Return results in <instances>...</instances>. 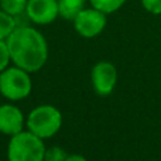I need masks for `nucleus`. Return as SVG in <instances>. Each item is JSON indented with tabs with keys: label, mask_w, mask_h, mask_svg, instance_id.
I'll list each match as a JSON object with an SVG mask.
<instances>
[{
	"label": "nucleus",
	"mask_w": 161,
	"mask_h": 161,
	"mask_svg": "<svg viewBox=\"0 0 161 161\" xmlns=\"http://www.w3.org/2000/svg\"><path fill=\"white\" fill-rule=\"evenodd\" d=\"M92 85L97 95L108 96L113 92L117 82V69L108 61H100L92 69Z\"/></svg>",
	"instance_id": "423d86ee"
},
{
	"label": "nucleus",
	"mask_w": 161,
	"mask_h": 161,
	"mask_svg": "<svg viewBox=\"0 0 161 161\" xmlns=\"http://www.w3.org/2000/svg\"><path fill=\"white\" fill-rule=\"evenodd\" d=\"M17 28L14 16L0 10V40H7L8 36Z\"/></svg>",
	"instance_id": "9d476101"
},
{
	"label": "nucleus",
	"mask_w": 161,
	"mask_h": 161,
	"mask_svg": "<svg viewBox=\"0 0 161 161\" xmlns=\"http://www.w3.org/2000/svg\"><path fill=\"white\" fill-rule=\"evenodd\" d=\"M10 59L16 67L36 72L41 69L48 58V47L45 38L31 27H17L6 40Z\"/></svg>",
	"instance_id": "f257e3e1"
},
{
	"label": "nucleus",
	"mask_w": 161,
	"mask_h": 161,
	"mask_svg": "<svg viewBox=\"0 0 161 161\" xmlns=\"http://www.w3.org/2000/svg\"><path fill=\"white\" fill-rule=\"evenodd\" d=\"M74 27L76 33L85 38L99 36L106 27V14L97 8H83L74 19Z\"/></svg>",
	"instance_id": "39448f33"
},
{
	"label": "nucleus",
	"mask_w": 161,
	"mask_h": 161,
	"mask_svg": "<svg viewBox=\"0 0 161 161\" xmlns=\"http://www.w3.org/2000/svg\"><path fill=\"white\" fill-rule=\"evenodd\" d=\"M31 78L19 67L6 68L0 72V93L10 100L24 99L31 92Z\"/></svg>",
	"instance_id": "20e7f679"
},
{
	"label": "nucleus",
	"mask_w": 161,
	"mask_h": 161,
	"mask_svg": "<svg viewBox=\"0 0 161 161\" xmlns=\"http://www.w3.org/2000/svg\"><path fill=\"white\" fill-rule=\"evenodd\" d=\"M24 126V116L21 110L13 105H2L0 106V131L7 136L23 131Z\"/></svg>",
	"instance_id": "6e6552de"
},
{
	"label": "nucleus",
	"mask_w": 161,
	"mask_h": 161,
	"mask_svg": "<svg viewBox=\"0 0 161 161\" xmlns=\"http://www.w3.org/2000/svg\"><path fill=\"white\" fill-rule=\"evenodd\" d=\"M85 8V0H58V13L67 20H72Z\"/></svg>",
	"instance_id": "1a4fd4ad"
},
{
	"label": "nucleus",
	"mask_w": 161,
	"mask_h": 161,
	"mask_svg": "<svg viewBox=\"0 0 161 161\" xmlns=\"http://www.w3.org/2000/svg\"><path fill=\"white\" fill-rule=\"evenodd\" d=\"M10 61V53L6 40H0V72L7 68V64Z\"/></svg>",
	"instance_id": "4468645a"
},
{
	"label": "nucleus",
	"mask_w": 161,
	"mask_h": 161,
	"mask_svg": "<svg viewBox=\"0 0 161 161\" xmlns=\"http://www.w3.org/2000/svg\"><path fill=\"white\" fill-rule=\"evenodd\" d=\"M67 154L62 148L59 147H51V148H45V154H44V161H65Z\"/></svg>",
	"instance_id": "ddd939ff"
},
{
	"label": "nucleus",
	"mask_w": 161,
	"mask_h": 161,
	"mask_svg": "<svg viewBox=\"0 0 161 161\" xmlns=\"http://www.w3.org/2000/svg\"><path fill=\"white\" fill-rule=\"evenodd\" d=\"M142 4L148 13L161 14V0H142Z\"/></svg>",
	"instance_id": "2eb2a0df"
},
{
	"label": "nucleus",
	"mask_w": 161,
	"mask_h": 161,
	"mask_svg": "<svg viewBox=\"0 0 161 161\" xmlns=\"http://www.w3.org/2000/svg\"><path fill=\"white\" fill-rule=\"evenodd\" d=\"M45 147L42 139L31 131H20L8 143V161H44Z\"/></svg>",
	"instance_id": "f03ea898"
},
{
	"label": "nucleus",
	"mask_w": 161,
	"mask_h": 161,
	"mask_svg": "<svg viewBox=\"0 0 161 161\" xmlns=\"http://www.w3.org/2000/svg\"><path fill=\"white\" fill-rule=\"evenodd\" d=\"M62 125L61 112L51 105L37 106L27 117L28 131L40 139H48L58 133Z\"/></svg>",
	"instance_id": "7ed1b4c3"
},
{
	"label": "nucleus",
	"mask_w": 161,
	"mask_h": 161,
	"mask_svg": "<svg viewBox=\"0 0 161 161\" xmlns=\"http://www.w3.org/2000/svg\"><path fill=\"white\" fill-rule=\"evenodd\" d=\"M27 3L28 0H0L2 10L11 16H19L24 13L27 8Z\"/></svg>",
	"instance_id": "9b49d317"
},
{
	"label": "nucleus",
	"mask_w": 161,
	"mask_h": 161,
	"mask_svg": "<svg viewBox=\"0 0 161 161\" xmlns=\"http://www.w3.org/2000/svg\"><path fill=\"white\" fill-rule=\"evenodd\" d=\"M125 2L126 0H91V4L92 7L103 11L105 14H109L119 10L125 4Z\"/></svg>",
	"instance_id": "f8f14e48"
},
{
	"label": "nucleus",
	"mask_w": 161,
	"mask_h": 161,
	"mask_svg": "<svg viewBox=\"0 0 161 161\" xmlns=\"http://www.w3.org/2000/svg\"><path fill=\"white\" fill-rule=\"evenodd\" d=\"M25 13L37 24H50L59 16L58 0H28Z\"/></svg>",
	"instance_id": "0eeeda50"
},
{
	"label": "nucleus",
	"mask_w": 161,
	"mask_h": 161,
	"mask_svg": "<svg viewBox=\"0 0 161 161\" xmlns=\"http://www.w3.org/2000/svg\"><path fill=\"white\" fill-rule=\"evenodd\" d=\"M65 161H88V160L82 156H78V154H72V156H68Z\"/></svg>",
	"instance_id": "dca6fc26"
}]
</instances>
